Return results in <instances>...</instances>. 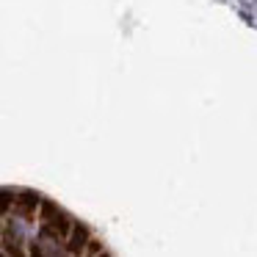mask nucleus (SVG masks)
I'll list each match as a JSON object with an SVG mask.
<instances>
[{
    "instance_id": "obj_1",
    "label": "nucleus",
    "mask_w": 257,
    "mask_h": 257,
    "mask_svg": "<svg viewBox=\"0 0 257 257\" xmlns=\"http://www.w3.org/2000/svg\"><path fill=\"white\" fill-rule=\"evenodd\" d=\"M42 221H45L50 229H56L58 235H67L69 229L75 227V224H69V218L64 216V213L58 210L53 202H45V205H42Z\"/></svg>"
},
{
    "instance_id": "obj_2",
    "label": "nucleus",
    "mask_w": 257,
    "mask_h": 257,
    "mask_svg": "<svg viewBox=\"0 0 257 257\" xmlns=\"http://www.w3.org/2000/svg\"><path fill=\"white\" fill-rule=\"evenodd\" d=\"M86 243H89L86 227H72V243H69V251H83Z\"/></svg>"
}]
</instances>
